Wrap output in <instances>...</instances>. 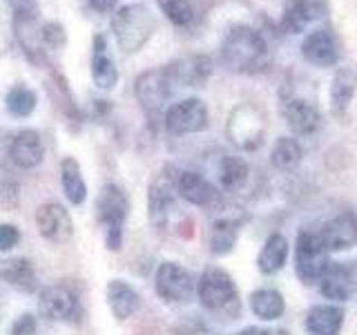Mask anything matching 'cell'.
Listing matches in <instances>:
<instances>
[{"label":"cell","mask_w":357,"mask_h":335,"mask_svg":"<svg viewBox=\"0 0 357 335\" xmlns=\"http://www.w3.org/2000/svg\"><path fill=\"white\" fill-rule=\"evenodd\" d=\"M174 85L178 87H204L212 74V61L206 54H190L165 65Z\"/></svg>","instance_id":"18"},{"label":"cell","mask_w":357,"mask_h":335,"mask_svg":"<svg viewBox=\"0 0 357 335\" xmlns=\"http://www.w3.org/2000/svg\"><path fill=\"white\" fill-rule=\"evenodd\" d=\"M331 264V253L321 241L319 230L301 228L295 239V275L304 286L319 284Z\"/></svg>","instance_id":"6"},{"label":"cell","mask_w":357,"mask_h":335,"mask_svg":"<svg viewBox=\"0 0 357 335\" xmlns=\"http://www.w3.org/2000/svg\"><path fill=\"white\" fill-rule=\"evenodd\" d=\"M266 130H268L266 114L252 103L234 105L226 123L228 141L241 152H255L257 148H261Z\"/></svg>","instance_id":"5"},{"label":"cell","mask_w":357,"mask_h":335,"mask_svg":"<svg viewBox=\"0 0 357 335\" xmlns=\"http://www.w3.org/2000/svg\"><path fill=\"white\" fill-rule=\"evenodd\" d=\"M107 306L119 322H126L132 315H137V311L141 308V295L139 290L132 284H128L126 279H112L107 284Z\"/></svg>","instance_id":"19"},{"label":"cell","mask_w":357,"mask_h":335,"mask_svg":"<svg viewBox=\"0 0 357 335\" xmlns=\"http://www.w3.org/2000/svg\"><path fill=\"white\" fill-rule=\"evenodd\" d=\"M89 5H92L96 11H100V14H109V11H114L119 0H87Z\"/></svg>","instance_id":"38"},{"label":"cell","mask_w":357,"mask_h":335,"mask_svg":"<svg viewBox=\"0 0 357 335\" xmlns=\"http://www.w3.org/2000/svg\"><path fill=\"white\" fill-rule=\"evenodd\" d=\"M319 237L326 244L328 253H344L357 246V215L353 210H342L324 221Z\"/></svg>","instance_id":"13"},{"label":"cell","mask_w":357,"mask_h":335,"mask_svg":"<svg viewBox=\"0 0 357 335\" xmlns=\"http://www.w3.org/2000/svg\"><path fill=\"white\" fill-rule=\"evenodd\" d=\"M178 335H208L201 327H183L181 331H178Z\"/></svg>","instance_id":"40"},{"label":"cell","mask_w":357,"mask_h":335,"mask_svg":"<svg viewBox=\"0 0 357 335\" xmlns=\"http://www.w3.org/2000/svg\"><path fill=\"white\" fill-rule=\"evenodd\" d=\"M355 92H357V72L353 67H340L331 83V112L335 119L344 121L349 117V107Z\"/></svg>","instance_id":"21"},{"label":"cell","mask_w":357,"mask_h":335,"mask_svg":"<svg viewBox=\"0 0 357 335\" xmlns=\"http://www.w3.org/2000/svg\"><path fill=\"white\" fill-rule=\"evenodd\" d=\"M304 159V148L295 137H279L271 150V165L279 172H290Z\"/></svg>","instance_id":"31"},{"label":"cell","mask_w":357,"mask_h":335,"mask_svg":"<svg viewBox=\"0 0 357 335\" xmlns=\"http://www.w3.org/2000/svg\"><path fill=\"white\" fill-rule=\"evenodd\" d=\"M221 61L237 74H259L271 63V50L259 29L234 25L221 40Z\"/></svg>","instance_id":"1"},{"label":"cell","mask_w":357,"mask_h":335,"mask_svg":"<svg viewBox=\"0 0 357 335\" xmlns=\"http://www.w3.org/2000/svg\"><path fill=\"white\" fill-rule=\"evenodd\" d=\"M0 282H5L7 286L22 290V293H33L38 286L36 282V271L29 260L22 257H7L0 260Z\"/></svg>","instance_id":"24"},{"label":"cell","mask_w":357,"mask_h":335,"mask_svg":"<svg viewBox=\"0 0 357 335\" xmlns=\"http://www.w3.org/2000/svg\"><path fill=\"white\" fill-rule=\"evenodd\" d=\"M36 228L45 239L54 244H67L74 237L72 217L61 204H43L36 210Z\"/></svg>","instance_id":"17"},{"label":"cell","mask_w":357,"mask_h":335,"mask_svg":"<svg viewBox=\"0 0 357 335\" xmlns=\"http://www.w3.org/2000/svg\"><path fill=\"white\" fill-rule=\"evenodd\" d=\"M92 78L100 89H114L119 83V70L107 56V38L103 34H96L92 40Z\"/></svg>","instance_id":"23"},{"label":"cell","mask_w":357,"mask_h":335,"mask_svg":"<svg viewBox=\"0 0 357 335\" xmlns=\"http://www.w3.org/2000/svg\"><path fill=\"white\" fill-rule=\"evenodd\" d=\"M176 177H178L176 168L165 165L150 186L148 210H150L152 223L159 230L167 228L172 212L176 210V197H178L176 195Z\"/></svg>","instance_id":"10"},{"label":"cell","mask_w":357,"mask_h":335,"mask_svg":"<svg viewBox=\"0 0 357 335\" xmlns=\"http://www.w3.org/2000/svg\"><path fill=\"white\" fill-rule=\"evenodd\" d=\"M40 34H43L45 50H63L65 47L67 34H65V27L61 25V22H56V20L45 22V25L40 27Z\"/></svg>","instance_id":"34"},{"label":"cell","mask_w":357,"mask_h":335,"mask_svg":"<svg viewBox=\"0 0 357 335\" xmlns=\"http://www.w3.org/2000/svg\"><path fill=\"white\" fill-rule=\"evenodd\" d=\"M156 5L174 27H190L197 18L195 0H156Z\"/></svg>","instance_id":"33"},{"label":"cell","mask_w":357,"mask_h":335,"mask_svg":"<svg viewBox=\"0 0 357 335\" xmlns=\"http://www.w3.org/2000/svg\"><path fill=\"white\" fill-rule=\"evenodd\" d=\"M20 241V230L14 223H0V253L11 251Z\"/></svg>","instance_id":"35"},{"label":"cell","mask_w":357,"mask_h":335,"mask_svg":"<svg viewBox=\"0 0 357 335\" xmlns=\"http://www.w3.org/2000/svg\"><path fill=\"white\" fill-rule=\"evenodd\" d=\"M250 179V165L241 156H223L219 163V184L223 193L237 195L248 186Z\"/></svg>","instance_id":"29"},{"label":"cell","mask_w":357,"mask_h":335,"mask_svg":"<svg viewBox=\"0 0 357 335\" xmlns=\"http://www.w3.org/2000/svg\"><path fill=\"white\" fill-rule=\"evenodd\" d=\"M197 297L208 313L221 320H237L241 315V299L234 279L219 266H208L197 279Z\"/></svg>","instance_id":"2"},{"label":"cell","mask_w":357,"mask_h":335,"mask_svg":"<svg viewBox=\"0 0 357 335\" xmlns=\"http://www.w3.org/2000/svg\"><path fill=\"white\" fill-rule=\"evenodd\" d=\"M36 100L38 98H36V92H33V89H29L27 85H14L5 96V105L11 117L25 119L36 110Z\"/></svg>","instance_id":"32"},{"label":"cell","mask_w":357,"mask_h":335,"mask_svg":"<svg viewBox=\"0 0 357 335\" xmlns=\"http://www.w3.org/2000/svg\"><path fill=\"white\" fill-rule=\"evenodd\" d=\"M174 89V81L167 67H154V70L143 72L137 83H134V94L150 121H159L165 117V103L170 100Z\"/></svg>","instance_id":"7"},{"label":"cell","mask_w":357,"mask_h":335,"mask_svg":"<svg viewBox=\"0 0 357 335\" xmlns=\"http://www.w3.org/2000/svg\"><path fill=\"white\" fill-rule=\"evenodd\" d=\"M284 117H286V126L295 137H312L315 132L321 130L324 126V117L317 107V103H312L308 98L293 96L284 103Z\"/></svg>","instance_id":"15"},{"label":"cell","mask_w":357,"mask_h":335,"mask_svg":"<svg viewBox=\"0 0 357 335\" xmlns=\"http://www.w3.org/2000/svg\"><path fill=\"white\" fill-rule=\"evenodd\" d=\"M301 56H304L306 63L321 67V70L337 65L342 59L340 36L333 27H317L301 40Z\"/></svg>","instance_id":"11"},{"label":"cell","mask_w":357,"mask_h":335,"mask_svg":"<svg viewBox=\"0 0 357 335\" xmlns=\"http://www.w3.org/2000/svg\"><path fill=\"white\" fill-rule=\"evenodd\" d=\"M248 304L255 318L261 322H275L286 313V299L277 288H257L250 293Z\"/></svg>","instance_id":"26"},{"label":"cell","mask_w":357,"mask_h":335,"mask_svg":"<svg viewBox=\"0 0 357 335\" xmlns=\"http://www.w3.org/2000/svg\"><path fill=\"white\" fill-rule=\"evenodd\" d=\"M36 333V318L31 313H22L16 318L14 327H11V335H33Z\"/></svg>","instance_id":"36"},{"label":"cell","mask_w":357,"mask_h":335,"mask_svg":"<svg viewBox=\"0 0 357 335\" xmlns=\"http://www.w3.org/2000/svg\"><path fill=\"white\" fill-rule=\"evenodd\" d=\"M130 215V199L126 190L105 184L96 197V219L105 230V244L109 251H121L123 246V228Z\"/></svg>","instance_id":"4"},{"label":"cell","mask_w":357,"mask_h":335,"mask_svg":"<svg viewBox=\"0 0 357 335\" xmlns=\"http://www.w3.org/2000/svg\"><path fill=\"white\" fill-rule=\"evenodd\" d=\"M357 290V273L349 262H331L319 279V293L331 302H349Z\"/></svg>","instance_id":"16"},{"label":"cell","mask_w":357,"mask_h":335,"mask_svg":"<svg viewBox=\"0 0 357 335\" xmlns=\"http://www.w3.org/2000/svg\"><path fill=\"white\" fill-rule=\"evenodd\" d=\"M40 315L52 322H76L81 315V304L72 288L47 286L38 299Z\"/></svg>","instance_id":"12"},{"label":"cell","mask_w":357,"mask_h":335,"mask_svg":"<svg viewBox=\"0 0 357 335\" xmlns=\"http://www.w3.org/2000/svg\"><path fill=\"white\" fill-rule=\"evenodd\" d=\"M11 9H14L16 16H31L36 14L38 0H9Z\"/></svg>","instance_id":"37"},{"label":"cell","mask_w":357,"mask_h":335,"mask_svg":"<svg viewBox=\"0 0 357 335\" xmlns=\"http://www.w3.org/2000/svg\"><path fill=\"white\" fill-rule=\"evenodd\" d=\"M319 5L317 0H288L282 14V29L284 34H301L310 20H315L319 14Z\"/></svg>","instance_id":"28"},{"label":"cell","mask_w":357,"mask_h":335,"mask_svg":"<svg viewBox=\"0 0 357 335\" xmlns=\"http://www.w3.org/2000/svg\"><path fill=\"white\" fill-rule=\"evenodd\" d=\"M239 230H241V221L234 217H221L212 223L210 228V237H208V248L212 255L223 257L234 251V246L239 241Z\"/></svg>","instance_id":"27"},{"label":"cell","mask_w":357,"mask_h":335,"mask_svg":"<svg viewBox=\"0 0 357 335\" xmlns=\"http://www.w3.org/2000/svg\"><path fill=\"white\" fill-rule=\"evenodd\" d=\"M237 335H286V333H279L273 329H261V327H245Z\"/></svg>","instance_id":"39"},{"label":"cell","mask_w":357,"mask_h":335,"mask_svg":"<svg viewBox=\"0 0 357 335\" xmlns=\"http://www.w3.org/2000/svg\"><path fill=\"white\" fill-rule=\"evenodd\" d=\"M344 327V308L337 304H315L310 306L304 320L308 335H340Z\"/></svg>","instance_id":"22"},{"label":"cell","mask_w":357,"mask_h":335,"mask_svg":"<svg viewBox=\"0 0 357 335\" xmlns=\"http://www.w3.org/2000/svg\"><path fill=\"white\" fill-rule=\"evenodd\" d=\"M210 123V112L208 105L197 96L181 98L172 103L165 110L163 126L165 130L174 134V137H185V134H197L204 132Z\"/></svg>","instance_id":"9"},{"label":"cell","mask_w":357,"mask_h":335,"mask_svg":"<svg viewBox=\"0 0 357 335\" xmlns=\"http://www.w3.org/2000/svg\"><path fill=\"white\" fill-rule=\"evenodd\" d=\"M288 239L282 232H271L266 237L259 257H257V268L264 275H277L288 262Z\"/></svg>","instance_id":"25"},{"label":"cell","mask_w":357,"mask_h":335,"mask_svg":"<svg viewBox=\"0 0 357 335\" xmlns=\"http://www.w3.org/2000/svg\"><path fill=\"white\" fill-rule=\"evenodd\" d=\"M156 29H159V20L143 3L123 5L112 16V34H114L119 47L128 54L139 52L154 36Z\"/></svg>","instance_id":"3"},{"label":"cell","mask_w":357,"mask_h":335,"mask_svg":"<svg viewBox=\"0 0 357 335\" xmlns=\"http://www.w3.org/2000/svg\"><path fill=\"white\" fill-rule=\"evenodd\" d=\"M9 156L22 170H31L43 161V141L36 130H20L9 141Z\"/></svg>","instance_id":"20"},{"label":"cell","mask_w":357,"mask_h":335,"mask_svg":"<svg viewBox=\"0 0 357 335\" xmlns=\"http://www.w3.org/2000/svg\"><path fill=\"white\" fill-rule=\"evenodd\" d=\"M61 184H63V193L67 201L74 206H81L87 199V184L83 179L81 165L72 156H65L61 161Z\"/></svg>","instance_id":"30"},{"label":"cell","mask_w":357,"mask_h":335,"mask_svg":"<svg viewBox=\"0 0 357 335\" xmlns=\"http://www.w3.org/2000/svg\"><path fill=\"white\" fill-rule=\"evenodd\" d=\"M154 290L167 304H183L197 293V279L192 273L176 262H163L156 268Z\"/></svg>","instance_id":"8"},{"label":"cell","mask_w":357,"mask_h":335,"mask_svg":"<svg viewBox=\"0 0 357 335\" xmlns=\"http://www.w3.org/2000/svg\"><path fill=\"white\" fill-rule=\"evenodd\" d=\"M176 195L181 197L183 201L199 208H219L221 206V193L212 186L208 179L195 172V170H183L178 172L176 177Z\"/></svg>","instance_id":"14"}]
</instances>
